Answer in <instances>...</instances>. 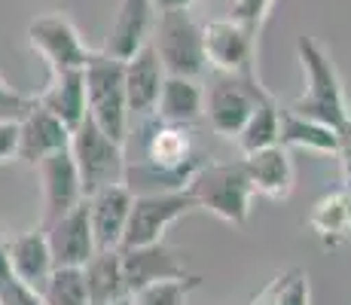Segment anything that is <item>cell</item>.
Wrapping results in <instances>:
<instances>
[{"mask_svg":"<svg viewBox=\"0 0 351 305\" xmlns=\"http://www.w3.org/2000/svg\"><path fill=\"white\" fill-rule=\"evenodd\" d=\"M119 260H123V278L128 296L150 287V284L180 281V278L193 275L186 269L184 254L168 241L144 244V247H119Z\"/></svg>","mask_w":351,"mask_h":305,"instance_id":"9","label":"cell"},{"mask_svg":"<svg viewBox=\"0 0 351 305\" xmlns=\"http://www.w3.org/2000/svg\"><path fill=\"white\" fill-rule=\"evenodd\" d=\"M86 278V296L89 305H110L117 300H125V278H123V260L117 250H95L92 260L83 266Z\"/></svg>","mask_w":351,"mask_h":305,"instance_id":"23","label":"cell"},{"mask_svg":"<svg viewBox=\"0 0 351 305\" xmlns=\"http://www.w3.org/2000/svg\"><path fill=\"white\" fill-rule=\"evenodd\" d=\"M306 223L324 247H342L351 239V193L336 189V193L321 195L308 211Z\"/></svg>","mask_w":351,"mask_h":305,"instance_id":"22","label":"cell"},{"mask_svg":"<svg viewBox=\"0 0 351 305\" xmlns=\"http://www.w3.org/2000/svg\"><path fill=\"white\" fill-rule=\"evenodd\" d=\"M199 211L190 189H168V193H147L134 195L128 223L119 247H144V244L165 241V232L180 217Z\"/></svg>","mask_w":351,"mask_h":305,"instance_id":"7","label":"cell"},{"mask_svg":"<svg viewBox=\"0 0 351 305\" xmlns=\"http://www.w3.org/2000/svg\"><path fill=\"white\" fill-rule=\"evenodd\" d=\"M266 98H272V95L263 89L256 73H245V77L217 73L205 89V119L211 132L220 138H239L254 107Z\"/></svg>","mask_w":351,"mask_h":305,"instance_id":"6","label":"cell"},{"mask_svg":"<svg viewBox=\"0 0 351 305\" xmlns=\"http://www.w3.org/2000/svg\"><path fill=\"white\" fill-rule=\"evenodd\" d=\"M0 305H43L37 290L12 275L10 263L3 256V239H0Z\"/></svg>","mask_w":351,"mask_h":305,"instance_id":"27","label":"cell"},{"mask_svg":"<svg viewBox=\"0 0 351 305\" xmlns=\"http://www.w3.org/2000/svg\"><path fill=\"white\" fill-rule=\"evenodd\" d=\"M37 98V95H34ZM19 138H16V159L25 165L37 168L46 156L62 153L71 147V132L58 122L52 113H46L43 107H34V110L16 125Z\"/></svg>","mask_w":351,"mask_h":305,"instance_id":"16","label":"cell"},{"mask_svg":"<svg viewBox=\"0 0 351 305\" xmlns=\"http://www.w3.org/2000/svg\"><path fill=\"white\" fill-rule=\"evenodd\" d=\"M37 293L43 305H89L83 269H52Z\"/></svg>","mask_w":351,"mask_h":305,"instance_id":"25","label":"cell"},{"mask_svg":"<svg viewBox=\"0 0 351 305\" xmlns=\"http://www.w3.org/2000/svg\"><path fill=\"white\" fill-rule=\"evenodd\" d=\"M34 107H37V98H34V95H22L0 77V122H6V125H19Z\"/></svg>","mask_w":351,"mask_h":305,"instance_id":"28","label":"cell"},{"mask_svg":"<svg viewBox=\"0 0 351 305\" xmlns=\"http://www.w3.org/2000/svg\"><path fill=\"white\" fill-rule=\"evenodd\" d=\"M43 235H46V244H49L52 266L56 269H83L86 263L92 260V254L98 250L95 235H92L86 199L80 202L73 211L58 217L52 226H46Z\"/></svg>","mask_w":351,"mask_h":305,"instance_id":"11","label":"cell"},{"mask_svg":"<svg viewBox=\"0 0 351 305\" xmlns=\"http://www.w3.org/2000/svg\"><path fill=\"white\" fill-rule=\"evenodd\" d=\"M153 25H156V6L153 0H119L113 28L107 34L104 56L128 61L138 49H144L153 37Z\"/></svg>","mask_w":351,"mask_h":305,"instance_id":"14","label":"cell"},{"mask_svg":"<svg viewBox=\"0 0 351 305\" xmlns=\"http://www.w3.org/2000/svg\"><path fill=\"white\" fill-rule=\"evenodd\" d=\"M241 165H245V171H247L254 195L260 193L272 202L290 199L293 183H296V171H293V159H290L287 147L275 144V147H266V150L245 153Z\"/></svg>","mask_w":351,"mask_h":305,"instance_id":"17","label":"cell"},{"mask_svg":"<svg viewBox=\"0 0 351 305\" xmlns=\"http://www.w3.org/2000/svg\"><path fill=\"white\" fill-rule=\"evenodd\" d=\"M37 104L52 113L67 132L86 119V80L83 71H58L52 73L49 86L37 95Z\"/></svg>","mask_w":351,"mask_h":305,"instance_id":"20","label":"cell"},{"mask_svg":"<svg viewBox=\"0 0 351 305\" xmlns=\"http://www.w3.org/2000/svg\"><path fill=\"white\" fill-rule=\"evenodd\" d=\"M28 43L40 58L49 64L52 73L58 71H83L95 52L83 43L77 25L64 12H43L28 25Z\"/></svg>","mask_w":351,"mask_h":305,"instance_id":"8","label":"cell"},{"mask_svg":"<svg viewBox=\"0 0 351 305\" xmlns=\"http://www.w3.org/2000/svg\"><path fill=\"white\" fill-rule=\"evenodd\" d=\"M296 58L302 64L306 89L290 104V110L306 119H315L321 125L333 128L342 138V144L351 147V110L342 89L339 71H336L330 52L315 37H296Z\"/></svg>","mask_w":351,"mask_h":305,"instance_id":"1","label":"cell"},{"mask_svg":"<svg viewBox=\"0 0 351 305\" xmlns=\"http://www.w3.org/2000/svg\"><path fill=\"white\" fill-rule=\"evenodd\" d=\"M110 305H132V296H125V300H117V302H110Z\"/></svg>","mask_w":351,"mask_h":305,"instance_id":"35","label":"cell"},{"mask_svg":"<svg viewBox=\"0 0 351 305\" xmlns=\"http://www.w3.org/2000/svg\"><path fill=\"white\" fill-rule=\"evenodd\" d=\"M16 125H6V122H0V165L10 159H16Z\"/></svg>","mask_w":351,"mask_h":305,"instance_id":"31","label":"cell"},{"mask_svg":"<svg viewBox=\"0 0 351 305\" xmlns=\"http://www.w3.org/2000/svg\"><path fill=\"white\" fill-rule=\"evenodd\" d=\"M278 290H281V275L269 281V287H263L260 293L251 300V305H278Z\"/></svg>","mask_w":351,"mask_h":305,"instance_id":"32","label":"cell"},{"mask_svg":"<svg viewBox=\"0 0 351 305\" xmlns=\"http://www.w3.org/2000/svg\"><path fill=\"white\" fill-rule=\"evenodd\" d=\"M278 305H312V290H308V275L302 269H290L281 275Z\"/></svg>","mask_w":351,"mask_h":305,"instance_id":"30","label":"cell"},{"mask_svg":"<svg viewBox=\"0 0 351 305\" xmlns=\"http://www.w3.org/2000/svg\"><path fill=\"white\" fill-rule=\"evenodd\" d=\"M278 113L281 107L275 104V98H266L254 107V113L247 117L245 128L239 132V147L241 153H254V150H266V147L278 144Z\"/></svg>","mask_w":351,"mask_h":305,"instance_id":"24","label":"cell"},{"mask_svg":"<svg viewBox=\"0 0 351 305\" xmlns=\"http://www.w3.org/2000/svg\"><path fill=\"white\" fill-rule=\"evenodd\" d=\"M67 150H71V159L77 165L83 199L113 186V183H125V144L107 138L92 119H83L73 128Z\"/></svg>","mask_w":351,"mask_h":305,"instance_id":"5","label":"cell"},{"mask_svg":"<svg viewBox=\"0 0 351 305\" xmlns=\"http://www.w3.org/2000/svg\"><path fill=\"white\" fill-rule=\"evenodd\" d=\"M153 117L159 122H168V125L193 128L195 122L205 119V89H202V83L186 77H165Z\"/></svg>","mask_w":351,"mask_h":305,"instance_id":"19","label":"cell"},{"mask_svg":"<svg viewBox=\"0 0 351 305\" xmlns=\"http://www.w3.org/2000/svg\"><path fill=\"white\" fill-rule=\"evenodd\" d=\"M195 0H153L156 12H174V10H193Z\"/></svg>","mask_w":351,"mask_h":305,"instance_id":"33","label":"cell"},{"mask_svg":"<svg viewBox=\"0 0 351 305\" xmlns=\"http://www.w3.org/2000/svg\"><path fill=\"white\" fill-rule=\"evenodd\" d=\"M342 156V183H346V193H351V147H346V150L339 153Z\"/></svg>","mask_w":351,"mask_h":305,"instance_id":"34","label":"cell"},{"mask_svg":"<svg viewBox=\"0 0 351 305\" xmlns=\"http://www.w3.org/2000/svg\"><path fill=\"white\" fill-rule=\"evenodd\" d=\"M3 256L10 263L12 275L34 290H40V284L56 269L43 229H28V232H19L12 239H3Z\"/></svg>","mask_w":351,"mask_h":305,"instance_id":"18","label":"cell"},{"mask_svg":"<svg viewBox=\"0 0 351 305\" xmlns=\"http://www.w3.org/2000/svg\"><path fill=\"white\" fill-rule=\"evenodd\" d=\"M226 3H229V19L232 22H239L241 28H247L251 34H260L275 0H226Z\"/></svg>","mask_w":351,"mask_h":305,"instance_id":"29","label":"cell"},{"mask_svg":"<svg viewBox=\"0 0 351 305\" xmlns=\"http://www.w3.org/2000/svg\"><path fill=\"white\" fill-rule=\"evenodd\" d=\"M186 189L193 193L195 208L220 217L223 223L245 226L251 217L254 186L241 162H205L186 183Z\"/></svg>","mask_w":351,"mask_h":305,"instance_id":"2","label":"cell"},{"mask_svg":"<svg viewBox=\"0 0 351 305\" xmlns=\"http://www.w3.org/2000/svg\"><path fill=\"white\" fill-rule=\"evenodd\" d=\"M278 144L287 147V150H308V153H324V156H339L346 150L342 138L333 128L300 117L290 107H281L278 113Z\"/></svg>","mask_w":351,"mask_h":305,"instance_id":"21","label":"cell"},{"mask_svg":"<svg viewBox=\"0 0 351 305\" xmlns=\"http://www.w3.org/2000/svg\"><path fill=\"white\" fill-rule=\"evenodd\" d=\"M150 46L156 49L165 77H186V80L205 77L208 71L205 40H202V25L193 19L190 10L156 12Z\"/></svg>","mask_w":351,"mask_h":305,"instance_id":"4","label":"cell"},{"mask_svg":"<svg viewBox=\"0 0 351 305\" xmlns=\"http://www.w3.org/2000/svg\"><path fill=\"white\" fill-rule=\"evenodd\" d=\"M37 174H40V189H43V220H40V229H46L83 202V186H80V174L71 159V150L46 156L37 165Z\"/></svg>","mask_w":351,"mask_h":305,"instance_id":"12","label":"cell"},{"mask_svg":"<svg viewBox=\"0 0 351 305\" xmlns=\"http://www.w3.org/2000/svg\"><path fill=\"white\" fill-rule=\"evenodd\" d=\"M202 284L199 275L180 278V281H159L132 293V305H190V293Z\"/></svg>","mask_w":351,"mask_h":305,"instance_id":"26","label":"cell"},{"mask_svg":"<svg viewBox=\"0 0 351 305\" xmlns=\"http://www.w3.org/2000/svg\"><path fill=\"white\" fill-rule=\"evenodd\" d=\"M86 80V119H92L107 138L125 144L132 117H128L125 101V80H123V61L95 52L89 64L83 67Z\"/></svg>","mask_w":351,"mask_h":305,"instance_id":"3","label":"cell"},{"mask_svg":"<svg viewBox=\"0 0 351 305\" xmlns=\"http://www.w3.org/2000/svg\"><path fill=\"white\" fill-rule=\"evenodd\" d=\"M202 40H205L208 67H214L217 73H232V77L256 73V67H254L256 34L241 28L239 22H232V19H214V22L202 25Z\"/></svg>","mask_w":351,"mask_h":305,"instance_id":"10","label":"cell"},{"mask_svg":"<svg viewBox=\"0 0 351 305\" xmlns=\"http://www.w3.org/2000/svg\"><path fill=\"white\" fill-rule=\"evenodd\" d=\"M123 80H125V101L128 117L147 119L156 113V101L165 83V71L159 64V56L150 43L138 49L128 61H123Z\"/></svg>","mask_w":351,"mask_h":305,"instance_id":"13","label":"cell"},{"mask_svg":"<svg viewBox=\"0 0 351 305\" xmlns=\"http://www.w3.org/2000/svg\"><path fill=\"white\" fill-rule=\"evenodd\" d=\"M134 193L125 183H113V186L101 189V193L86 199L89 208V223H92V235H95V247L98 250H117L123 244V232L128 223V211H132Z\"/></svg>","mask_w":351,"mask_h":305,"instance_id":"15","label":"cell"}]
</instances>
